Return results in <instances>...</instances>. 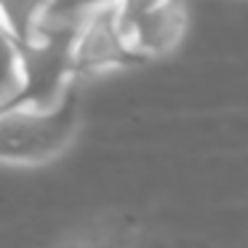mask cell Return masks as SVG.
I'll list each match as a JSON object with an SVG mask.
<instances>
[{
    "label": "cell",
    "instance_id": "obj_1",
    "mask_svg": "<svg viewBox=\"0 0 248 248\" xmlns=\"http://www.w3.org/2000/svg\"><path fill=\"white\" fill-rule=\"evenodd\" d=\"M80 27L46 24L32 43L19 46L24 67V88L14 109H54L70 93V80L78 75L75 38ZM11 112V109H8Z\"/></svg>",
    "mask_w": 248,
    "mask_h": 248
},
{
    "label": "cell",
    "instance_id": "obj_3",
    "mask_svg": "<svg viewBox=\"0 0 248 248\" xmlns=\"http://www.w3.org/2000/svg\"><path fill=\"white\" fill-rule=\"evenodd\" d=\"M136 56L118 22V6L99 11L80 24L75 38L78 72H104L128 64Z\"/></svg>",
    "mask_w": 248,
    "mask_h": 248
},
{
    "label": "cell",
    "instance_id": "obj_6",
    "mask_svg": "<svg viewBox=\"0 0 248 248\" xmlns=\"http://www.w3.org/2000/svg\"><path fill=\"white\" fill-rule=\"evenodd\" d=\"M120 0H54L46 24H56V27H80L88 16L99 11L115 8ZM43 24V27H46Z\"/></svg>",
    "mask_w": 248,
    "mask_h": 248
},
{
    "label": "cell",
    "instance_id": "obj_2",
    "mask_svg": "<svg viewBox=\"0 0 248 248\" xmlns=\"http://www.w3.org/2000/svg\"><path fill=\"white\" fill-rule=\"evenodd\" d=\"M70 125V93L54 109H11V112H3V157L6 160H43L64 144Z\"/></svg>",
    "mask_w": 248,
    "mask_h": 248
},
{
    "label": "cell",
    "instance_id": "obj_5",
    "mask_svg": "<svg viewBox=\"0 0 248 248\" xmlns=\"http://www.w3.org/2000/svg\"><path fill=\"white\" fill-rule=\"evenodd\" d=\"M54 0H0L3 14V35L16 40L19 46L32 43L48 19Z\"/></svg>",
    "mask_w": 248,
    "mask_h": 248
},
{
    "label": "cell",
    "instance_id": "obj_4",
    "mask_svg": "<svg viewBox=\"0 0 248 248\" xmlns=\"http://www.w3.org/2000/svg\"><path fill=\"white\" fill-rule=\"evenodd\" d=\"M184 30H187L184 0H163L160 6L125 27V38L136 56H166L182 43Z\"/></svg>",
    "mask_w": 248,
    "mask_h": 248
}]
</instances>
